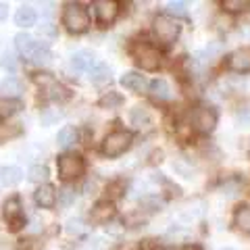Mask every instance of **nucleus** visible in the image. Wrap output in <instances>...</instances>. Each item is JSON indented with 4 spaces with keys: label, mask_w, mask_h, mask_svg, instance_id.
Masks as SVG:
<instances>
[{
    "label": "nucleus",
    "mask_w": 250,
    "mask_h": 250,
    "mask_svg": "<svg viewBox=\"0 0 250 250\" xmlns=\"http://www.w3.org/2000/svg\"><path fill=\"white\" fill-rule=\"evenodd\" d=\"M233 223L236 228L244 233H250V207H242L236 210V217H233Z\"/></svg>",
    "instance_id": "412c9836"
},
{
    "label": "nucleus",
    "mask_w": 250,
    "mask_h": 250,
    "mask_svg": "<svg viewBox=\"0 0 250 250\" xmlns=\"http://www.w3.org/2000/svg\"><path fill=\"white\" fill-rule=\"evenodd\" d=\"M15 46H17V50L23 54V57L31 59V54H34L38 50V46H40V42H34V38H31L29 34H25V31H21V34L15 36Z\"/></svg>",
    "instance_id": "ddd939ff"
},
{
    "label": "nucleus",
    "mask_w": 250,
    "mask_h": 250,
    "mask_svg": "<svg viewBox=\"0 0 250 250\" xmlns=\"http://www.w3.org/2000/svg\"><path fill=\"white\" fill-rule=\"evenodd\" d=\"M21 90H23V85H21V82L17 80V77H6V80L2 82V85H0V92L4 94V98L19 96Z\"/></svg>",
    "instance_id": "6ab92c4d"
},
{
    "label": "nucleus",
    "mask_w": 250,
    "mask_h": 250,
    "mask_svg": "<svg viewBox=\"0 0 250 250\" xmlns=\"http://www.w3.org/2000/svg\"><path fill=\"white\" fill-rule=\"evenodd\" d=\"M217 125V111L213 106H196L192 113V127L194 131L207 136L215 129Z\"/></svg>",
    "instance_id": "423d86ee"
},
{
    "label": "nucleus",
    "mask_w": 250,
    "mask_h": 250,
    "mask_svg": "<svg viewBox=\"0 0 250 250\" xmlns=\"http://www.w3.org/2000/svg\"><path fill=\"white\" fill-rule=\"evenodd\" d=\"M59 177L65 179V182H71V179H77L83 175V169H85V163L80 154H73V152H67L59 156Z\"/></svg>",
    "instance_id": "39448f33"
},
{
    "label": "nucleus",
    "mask_w": 250,
    "mask_h": 250,
    "mask_svg": "<svg viewBox=\"0 0 250 250\" xmlns=\"http://www.w3.org/2000/svg\"><path fill=\"white\" fill-rule=\"evenodd\" d=\"M62 25H65L71 34H83L90 27V15L82 4H67L65 13H62Z\"/></svg>",
    "instance_id": "7ed1b4c3"
},
{
    "label": "nucleus",
    "mask_w": 250,
    "mask_h": 250,
    "mask_svg": "<svg viewBox=\"0 0 250 250\" xmlns=\"http://www.w3.org/2000/svg\"><path fill=\"white\" fill-rule=\"evenodd\" d=\"M138 250H163V246L159 244V240H142L140 242V246H138Z\"/></svg>",
    "instance_id": "72a5a7b5"
},
{
    "label": "nucleus",
    "mask_w": 250,
    "mask_h": 250,
    "mask_svg": "<svg viewBox=\"0 0 250 250\" xmlns=\"http://www.w3.org/2000/svg\"><path fill=\"white\" fill-rule=\"evenodd\" d=\"M150 96L154 100H169L171 98V88L165 80H154L150 83Z\"/></svg>",
    "instance_id": "a211bd4d"
},
{
    "label": "nucleus",
    "mask_w": 250,
    "mask_h": 250,
    "mask_svg": "<svg viewBox=\"0 0 250 250\" xmlns=\"http://www.w3.org/2000/svg\"><path fill=\"white\" fill-rule=\"evenodd\" d=\"M15 23H17L19 27H31V25H36V11L31 9L29 4L19 6L17 13H15Z\"/></svg>",
    "instance_id": "2eb2a0df"
},
{
    "label": "nucleus",
    "mask_w": 250,
    "mask_h": 250,
    "mask_svg": "<svg viewBox=\"0 0 250 250\" xmlns=\"http://www.w3.org/2000/svg\"><path fill=\"white\" fill-rule=\"evenodd\" d=\"M221 250H233V248H221Z\"/></svg>",
    "instance_id": "58836bf2"
},
{
    "label": "nucleus",
    "mask_w": 250,
    "mask_h": 250,
    "mask_svg": "<svg viewBox=\"0 0 250 250\" xmlns=\"http://www.w3.org/2000/svg\"><path fill=\"white\" fill-rule=\"evenodd\" d=\"M4 217L11 225V229H21L25 225V215H23L21 200L17 196H13L4 202Z\"/></svg>",
    "instance_id": "0eeeda50"
},
{
    "label": "nucleus",
    "mask_w": 250,
    "mask_h": 250,
    "mask_svg": "<svg viewBox=\"0 0 250 250\" xmlns=\"http://www.w3.org/2000/svg\"><path fill=\"white\" fill-rule=\"evenodd\" d=\"M152 31L156 36V40L163 44H173L179 38V31H182V25L175 17L171 15H156L152 21Z\"/></svg>",
    "instance_id": "f03ea898"
},
{
    "label": "nucleus",
    "mask_w": 250,
    "mask_h": 250,
    "mask_svg": "<svg viewBox=\"0 0 250 250\" xmlns=\"http://www.w3.org/2000/svg\"><path fill=\"white\" fill-rule=\"evenodd\" d=\"M113 217H115V207H113V202H108V200L96 202L90 210V221L94 225H104V223L111 221Z\"/></svg>",
    "instance_id": "9d476101"
},
{
    "label": "nucleus",
    "mask_w": 250,
    "mask_h": 250,
    "mask_svg": "<svg viewBox=\"0 0 250 250\" xmlns=\"http://www.w3.org/2000/svg\"><path fill=\"white\" fill-rule=\"evenodd\" d=\"M225 62H228V67L231 69V71H236V73H248L250 71V48H248V46H244V48L233 50Z\"/></svg>",
    "instance_id": "1a4fd4ad"
},
{
    "label": "nucleus",
    "mask_w": 250,
    "mask_h": 250,
    "mask_svg": "<svg viewBox=\"0 0 250 250\" xmlns=\"http://www.w3.org/2000/svg\"><path fill=\"white\" fill-rule=\"evenodd\" d=\"M90 80H92V83H98V85L108 83L111 82V69H108L104 62H96V65L90 69Z\"/></svg>",
    "instance_id": "dca6fc26"
},
{
    "label": "nucleus",
    "mask_w": 250,
    "mask_h": 250,
    "mask_svg": "<svg viewBox=\"0 0 250 250\" xmlns=\"http://www.w3.org/2000/svg\"><path fill=\"white\" fill-rule=\"evenodd\" d=\"M27 179L34 184H44L46 179H48V167L46 165H31L29 171H27Z\"/></svg>",
    "instance_id": "4be33fe9"
},
{
    "label": "nucleus",
    "mask_w": 250,
    "mask_h": 250,
    "mask_svg": "<svg viewBox=\"0 0 250 250\" xmlns=\"http://www.w3.org/2000/svg\"><path fill=\"white\" fill-rule=\"evenodd\" d=\"M111 190V198H119L123 194V182H115V184H108L106 192Z\"/></svg>",
    "instance_id": "c9c22d12"
},
{
    "label": "nucleus",
    "mask_w": 250,
    "mask_h": 250,
    "mask_svg": "<svg viewBox=\"0 0 250 250\" xmlns=\"http://www.w3.org/2000/svg\"><path fill=\"white\" fill-rule=\"evenodd\" d=\"M96 65L94 62V54L88 52V50H80V52H75L71 61H69V67H71V71L75 73H80V71H90V69Z\"/></svg>",
    "instance_id": "9b49d317"
},
{
    "label": "nucleus",
    "mask_w": 250,
    "mask_h": 250,
    "mask_svg": "<svg viewBox=\"0 0 250 250\" xmlns=\"http://www.w3.org/2000/svg\"><path fill=\"white\" fill-rule=\"evenodd\" d=\"M6 15H9V6H6L4 2H0V21H4Z\"/></svg>",
    "instance_id": "e433bc0d"
},
{
    "label": "nucleus",
    "mask_w": 250,
    "mask_h": 250,
    "mask_svg": "<svg viewBox=\"0 0 250 250\" xmlns=\"http://www.w3.org/2000/svg\"><path fill=\"white\" fill-rule=\"evenodd\" d=\"M131 121H134L136 127H142V123L148 121V108L146 106H136L131 111Z\"/></svg>",
    "instance_id": "cd10ccee"
},
{
    "label": "nucleus",
    "mask_w": 250,
    "mask_h": 250,
    "mask_svg": "<svg viewBox=\"0 0 250 250\" xmlns=\"http://www.w3.org/2000/svg\"><path fill=\"white\" fill-rule=\"evenodd\" d=\"M131 142H134V136L125 129H117V131H111L104 142H103V154L108 156V159H117L121 156L125 150H129Z\"/></svg>",
    "instance_id": "20e7f679"
},
{
    "label": "nucleus",
    "mask_w": 250,
    "mask_h": 250,
    "mask_svg": "<svg viewBox=\"0 0 250 250\" xmlns=\"http://www.w3.org/2000/svg\"><path fill=\"white\" fill-rule=\"evenodd\" d=\"M21 108V103L15 98H0V119H9L11 115H15Z\"/></svg>",
    "instance_id": "aec40b11"
},
{
    "label": "nucleus",
    "mask_w": 250,
    "mask_h": 250,
    "mask_svg": "<svg viewBox=\"0 0 250 250\" xmlns=\"http://www.w3.org/2000/svg\"><path fill=\"white\" fill-rule=\"evenodd\" d=\"M73 200H75V192H73V188L65 186V188H62V190L59 192V205H62V207H69Z\"/></svg>",
    "instance_id": "c85d7f7f"
},
{
    "label": "nucleus",
    "mask_w": 250,
    "mask_h": 250,
    "mask_svg": "<svg viewBox=\"0 0 250 250\" xmlns=\"http://www.w3.org/2000/svg\"><path fill=\"white\" fill-rule=\"evenodd\" d=\"M57 142H59V146L62 148V150L71 148V146L77 142V131H75V127H71V125H65V127L59 131Z\"/></svg>",
    "instance_id": "f3484780"
},
{
    "label": "nucleus",
    "mask_w": 250,
    "mask_h": 250,
    "mask_svg": "<svg viewBox=\"0 0 250 250\" xmlns=\"http://www.w3.org/2000/svg\"><path fill=\"white\" fill-rule=\"evenodd\" d=\"M50 59H52V52L48 50V46L46 44H40L38 46V50L31 54V61H34L36 65H46V62H50Z\"/></svg>",
    "instance_id": "b1692460"
},
{
    "label": "nucleus",
    "mask_w": 250,
    "mask_h": 250,
    "mask_svg": "<svg viewBox=\"0 0 250 250\" xmlns=\"http://www.w3.org/2000/svg\"><path fill=\"white\" fill-rule=\"evenodd\" d=\"M0 65H2L6 71L15 73V71H17V67H19V62H17V57H15L11 50H4L2 57H0Z\"/></svg>",
    "instance_id": "a878e982"
},
{
    "label": "nucleus",
    "mask_w": 250,
    "mask_h": 250,
    "mask_svg": "<svg viewBox=\"0 0 250 250\" xmlns=\"http://www.w3.org/2000/svg\"><path fill=\"white\" fill-rule=\"evenodd\" d=\"M94 11H96V19L103 25H111L119 15V4L115 0H96L94 2Z\"/></svg>",
    "instance_id": "6e6552de"
},
{
    "label": "nucleus",
    "mask_w": 250,
    "mask_h": 250,
    "mask_svg": "<svg viewBox=\"0 0 250 250\" xmlns=\"http://www.w3.org/2000/svg\"><path fill=\"white\" fill-rule=\"evenodd\" d=\"M34 198H36V205L42 207V208H52L57 205V192H54V188L50 184H42L36 190Z\"/></svg>",
    "instance_id": "f8f14e48"
},
{
    "label": "nucleus",
    "mask_w": 250,
    "mask_h": 250,
    "mask_svg": "<svg viewBox=\"0 0 250 250\" xmlns=\"http://www.w3.org/2000/svg\"><path fill=\"white\" fill-rule=\"evenodd\" d=\"M236 117H238V123H240V125H250V106L240 108Z\"/></svg>",
    "instance_id": "f704fd0d"
},
{
    "label": "nucleus",
    "mask_w": 250,
    "mask_h": 250,
    "mask_svg": "<svg viewBox=\"0 0 250 250\" xmlns=\"http://www.w3.org/2000/svg\"><path fill=\"white\" fill-rule=\"evenodd\" d=\"M121 85L123 88H127L131 92H144L146 90V80H144V75H140L136 71H127V73H123L121 75Z\"/></svg>",
    "instance_id": "4468645a"
},
{
    "label": "nucleus",
    "mask_w": 250,
    "mask_h": 250,
    "mask_svg": "<svg viewBox=\"0 0 250 250\" xmlns=\"http://www.w3.org/2000/svg\"><path fill=\"white\" fill-rule=\"evenodd\" d=\"M38 34L46 36V38H54L57 36V27H54V23L46 21V23H40V25H38Z\"/></svg>",
    "instance_id": "7c9ffc66"
},
{
    "label": "nucleus",
    "mask_w": 250,
    "mask_h": 250,
    "mask_svg": "<svg viewBox=\"0 0 250 250\" xmlns=\"http://www.w3.org/2000/svg\"><path fill=\"white\" fill-rule=\"evenodd\" d=\"M129 52H131V57H134V61L144 69V71H156L159 65H161V52L156 50L150 42L138 40V42L131 44Z\"/></svg>",
    "instance_id": "f257e3e1"
},
{
    "label": "nucleus",
    "mask_w": 250,
    "mask_h": 250,
    "mask_svg": "<svg viewBox=\"0 0 250 250\" xmlns=\"http://www.w3.org/2000/svg\"><path fill=\"white\" fill-rule=\"evenodd\" d=\"M23 179V171L19 167H6L2 171V182L6 186H15V184H19Z\"/></svg>",
    "instance_id": "5701e85b"
},
{
    "label": "nucleus",
    "mask_w": 250,
    "mask_h": 250,
    "mask_svg": "<svg viewBox=\"0 0 250 250\" xmlns=\"http://www.w3.org/2000/svg\"><path fill=\"white\" fill-rule=\"evenodd\" d=\"M121 103H123V98L117 92H108V94H104V96H100V100H98V104L103 108H115Z\"/></svg>",
    "instance_id": "393cba45"
},
{
    "label": "nucleus",
    "mask_w": 250,
    "mask_h": 250,
    "mask_svg": "<svg viewBox=\"0 0 250 250\" xmlns=\"http://www.w3.org/2000/svg\"><path fill=\"white\" fill-rule=\"evenodd\" d=\"M182 250H202V248H200L198 244H186Z\"/></svg>",
    "instance_id": "4c0bfd02"
},
{
    "label": "nucleus",
    "mask_w": 250,
    "mask_h": 250,
    "mask_svg": "<svg viewBox=\"0 0 250 250\" xmlns=\"http://www.w3.org/2000/svg\"><path fill=\"white\" fill-rule=\"evenodd\" d=\"M61 111H54V108H46V111L42 113V125H52L54 121L61 119Z\"/></svg>",
    "instance_id": "c756f323"
},
{
    "label": "nucleus",
    "mask_w": 250,
    "mask_h": 250,
    "mask_svg": "<svg viewBox=\"0 0 250 250\" xmlns=\"http://www.w3.org/2000/svg\"><path fill=\"white\" fill-rule=\"evenodd\" d=\"M167 9H169V13L167 15H182V17H188V13H186V2H169L167 4Z\"/></svg>",
    "instance_id": "473e14b6"
},
{
    "label": "nucleus",
    "mask_w": 250,
    "mask_h": 250,
    "mask_svg": "<svg viewBox=\"0 0 250 250\" xmlns=\"http://www.w3.org/2000/svg\"><path fill=\"white\" fill-rule=\"evenodd\" d=\"M67 233H69V236H75V233H82L83 231V221H82V219H71V221H69L67 223Z\"/></svg>",
    "instance_id": "2f4dec72"
},
{
    "label": "nucleus",
    "mask_w": 250,
    "mask_h": 250,
    "mask_svg": "<svg viewBox=\"0 0 250 250\" xmlns=\"http://www.w3.org/2000/svg\"><path fill=\"white\" fill-rule=\"evenodd\" d=\"M223 9L229 13H242L250 9V2L248 0H223Z\"/></svg>",
    "instance_id": "bb28decb"
}]
</instances>
